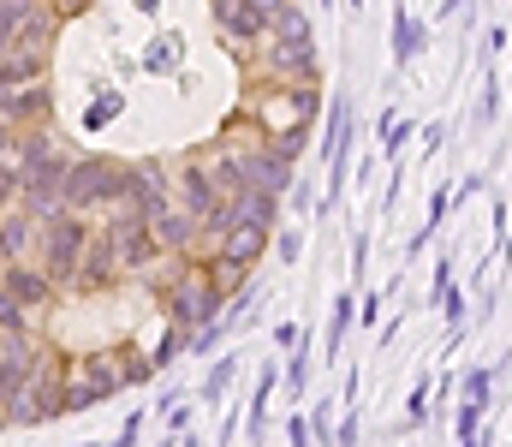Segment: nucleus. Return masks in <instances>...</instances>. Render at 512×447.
Returning <instances> with one entry per match:
<instances>
[{
    "label": "nucleus",
    "mask_w": 512,
    "mask_h": 447,
    "mask_svg": "<svg viewBox=\"0 0 512 447\" xmlns=\"http://www.w3.org/2000/svg\"><path fill=\"white\" fill-rule=\"evenodd\" d=\"M126 203V161L114 155H78L66 173V209L90 215V209H114Z\"/></svg>",
    "instance_id": "1"
},
{
    "label": "nucleus",
    "mask_w": 512,
    "mask_h": 447,
    "mask_svg": "<svg viewBox=\"0 0 512 447\" xmlns=\"http://www.w3.org/2000/svg\"><path fill=\"white\" fill-rule=\"evenodd\" d=\"M161 310H167V322H173V328L197 334L203 322H221V310H227V293L209 281V263H197V269H179V281L167 287Z\"/></svg>",
    "instance_id": "2"
},
{
    "label": "nucleus",
    "mask_w": 512,
    "mask_h": 447,
    "mask_svg": "<svg viewBox=\"0 0 512 447\" xmlns=\"http://www.w3.org/2000/svg\"><path fill=\"white\" fill-rule=\"evenodd\" d=\"M90 215L78 209H60L54 221H42V269L54 275V287H78V263L90 251Z\"/></svg>",
    "instance_id": "3"
},
{
    "label": "nucleus",
    "mask_w": 512,
    "mask_h": 447,
    "mask_svg": "<svg viewBox=\"0 0 512 447\" xmlns=\"http://www.w3.org/2000/svg\"><path fill=\"white\" fill-rule=\"evenodd\" d=\"M322 155H328V197H322V209H328L346 191V173H352V96L346 90L328 108V144H322Z\"/></svg>",
    "instance_id": "4"
},
{
    "label": "nucleus",
    "mask_w": 512,
    "mask_h": 447,
    "mask_svg": "<svg viewBox=\"0 0 512 447\" xmlns=\"http://www.w3.org/2000/svg\"><path fill=\"white\" fill-rule=\"evenodd\" d=\"M209 12L227 42H245V48L268 42V0H209Z\"/></svg>",
    "instance_id": "5"
},
{
    "label": "nucleus",
    "mask_w": 512,
    "mask_h": 447,
    "mask_svg": "<svg viewBox=\"0 0 512 447\" xmlns=\"http://www.w3.org/2000/svg\"><path fill=\"white\" fill-rule=\"evenodd\" d=\"M126 203L143 215V221H155V215H167V209H173L167 173H161L155 161H137V167H126Z\"/></svg>",
    "instance_id": "6"
},
{
    "label": "nucleus",
    "mask_w": 512,
    "mask_h": 447,
    "mask_svg": "<svg viewBox=\"0 0 512 447\" xmlns=\"http://www.w3.org/2000/svg\"><path fill=\"white\" fill-rule=\"evenodd\" d=\"M239 155H245V191H268V197H280V191L298 185V179H292V161H286L280 149L251 144V149H239Z\"/></svg>",
    "instance_id": "7"
},
{
    "label": "nucleus",
    "mask_w": 512,
    "mask_h": 447,
    "mask_svg": "<svg viewBox=\"0 0 512 447\" xmlns=\"http://www.w3.org/2000/svg\"><path fill=\"white\" fill-rule=\"evenodd\" d=\"M173 203H179V209H185V215H191V221L203 227V221H209V215H215V209L227 203V191H221V185L209 179V167H203V161H191V167L179 173V197H173Z\"/></svg>",
    "instance_id": "8"
},
{
    "label": "nucleus",
    "mask_w": 512,
    "mask_h": 447,
    "mask_svg": "<svg viewBox=\"0 0 512 447\" xmlns=\"http://www.w3.org/2000/svg\"><path fill=\"white\" fill-rule=\"evenodd\" d=\"M126 269H120V251H114V233L102 227L96 239H90V251H84V263H78V287L84 293H102V287H114Z\"/></svg>",
    "instance_id": "9"
},
{
    "label": "nucleus",
    "mask_w": 512,
    "mask_h": 447,
    "mask_svg": "<svg viewBox=\"0 0 512 447\" xmlns=\"http://www.w3.org/2000/svg\"><path fill=\"white\" fill-rule=\"evenodd\" d=\"M48 114H54V90H48V84L0 90V120H6V126H42Z\"/></svg>",
    "instance_id": "10"
},
{
    "label": "nucleus",
    "mask_w": 512,
    "mask_h": 447,
    "mask_svg": "<svg viewBox=\"0 0 512 447\" xmlns=\"http://www.w3.org/2000/svg\"><path fill=\"white\" fill-rule=\"evenodd\" d=\"M0 287H6V293L18 298L24 310H42V304L54 298V275H48V269H30V263H6Z\"/></svg>",
    "instance_id": "11"
},
{
    "label": "nucleus",
    "mask_w": 512,
    "mask_h": 447,
    "mask_svg": "<svg viewBox=\"0 0 512 447\" xmlns=\"http://www.w3.org/2000/svg\"><path fill=\"white\" fill-rule=\"evenodd\" d=\"M435 304H441V322L453 328L447 346H459V328H465V293L453 287V263H447V257H435Z\"/></svg>",
    "instance_id": "12"
},
{
    "label": "nucleus",
    "mask_w": 512,
    "mask_h": 447,
    "mask_svg": "<svg viewBox=\"0 0 512 447\" xmlns=\"http://www.w3.org/2000/svg\"><path fill=\"white\" fill-rule=\"evenodd\" d=\"M42 221L18 203V209H0V257L6 263H24V251H30V233H36Z\"/></svg>",
    "instance_id": "13"
},
{
    "label": "nucleus",
    "mask_w": 512,
    "mask_h": 447,
    "mask_svg": "<svg viewBox=\"0 0 512 447\" xmlns=\"http://www.w3.org/2000/svg\"><path fill=\"white\" fill-rule=\"evenodd\" d=\"M268 239H274V233H262V227H227L215 251H221L227 263H239V269H256L262 251H268Z\"/></svg>",
    "instance_id": "14"
},
{
    "label": "nucleus",
    "mask_w": 512,
    "mask_h": 447,
    "mask_svg": "<svg viewBox=\"0 0 512 447\" xmlns=\"http://www.w3.org/2000/svg\"><path fill=\"white\" fill-rule=\"evenodd\" d=\"M42 66H48V54H30V48H6V54H0V90H24V84H42Z\"/></svg>",
    "instance_id": "15"
},
{
    "label": "nucleus",
    "mask_w": 512,
    "mask_h": 447,
    "mask_svg": "<svg viewBox=\"0 0 512 447\" xmlns=\"http://www.w3.org/2000/svg\"><path fill=\"white\" fill-rule=\"evenodd\" d=\"M149 227H155V239H161V251H173V257H185V251H191V239H197V221H191V215H185L179 203H173L167 215H155Z\"/></svg>",
    "instance_id": "16"
},
{
    "label": "nucleus",
    "mask_w": 512,
    "mask_h": 447,
    "mask_svg": "<svg viewBox=\"0 0 512 447\" xmlns=\"http://www.w3.org/2000/svg\"><path fill=\"white\" fill-rule=\"evenodd\" d=\"M352 322H358V298H352V287H340V298L328 304V364H340V346H346Z\"/></svg>",
    "instance_id": "17"
},
{
    "label": "nucleus",
    "mask_w": 512,
    "mask_h": 447,
    "mask_svg": "<svg viewBox=\"0 0 512 447\" xmlns=\"http://www.w3.org/2000/svg\"><path fill=\"white\" fill-rule=\"evenodd\" d=\"M423 36H429V30H423L405 6H393V66H411V60L423 54Z\"/></svg>",
    "instance_id": "18"
},
{
    "label": "nucleus",
    "mask_w": 512,
    "mask_h": 447,
    "mask_svg": "<svg viewBox=\"0 0 512 447\" xmlns=\"http://www.w3.org/2000/svg\"><path fill=\"white\" fill-rule=\"evenodd\" d=\"M203 167H209V179H215L227 197H233V191H245V155H239V149L221 144L215 155H209V161H203Z\"/></svg>",
    "instance_id": "19"
},
{
    "label": "nucleus",
    "mask_w": 512,
    "mask_h": 447,
    "mask_svg": "<svg viewBox=\"0 0 512 447\" xmlns=\"http://www.w3.org/2000/svg\"><path fill=\"white\" fill-rule=\"evenodd\" d=\"M495 376H501V364H471V370L459 376V394L477 400V406H495Z\"/></svg>",
    "instance_id": "20"
},
{
    "label": "nucleus",
    "mask_w": 512,
    "mask_h": 447,
    "mask_svg": "<svg viewBox=\"0 0 512 447\" xmlns=\"http://www.w3.org/2000/svg\"><path fill=\"white\" fill-rule=\"evenodd\" d=\"M274 388H280V370H274V364H262V376H256V388H251V412H245L251 436L262 430V418H268V400H274Z\"/></svg>",
    "instance_id": "21"
},
{
    "label": "nucleus",
    "mask_w": 512,
    "mask_h": 447,
    "mask_svg": "<svg viewBox=\"0 0 512 447\" xmlns=\"http://www.w3.org/2000/svg\"><path fill=\"white\" fill-rule=\"evenodd\" d=\"M120 376H126V388H149L161 370H155V358H149V352H137V346H120Z\"/></svg>",
    "instance_id": "22"
},
{
    "label": "nucleus",
    "mask_w": 512,
    "mask_h": 447,
    "mask_svg": "<svg viewBox=\"0 0 512 447\" xmlns=\"http://www.w3.org/2000/svg\"><path fill=\"white\" fill-rule=\"evenodd\" d=\"M0 203H6V209L24 203V161H18V149L0 155Z\"/></svg>",
    "instance_id": "23"
},
{
    "label": "nucleus",
    "mask_w": 512,
    "mask_h": 447,
    "mask_svg": "<svg viewBox=\"0 0 512 447\" xmlns=\"http://www.w3.org/2000/svg\"><path fill=\"white\" fill-rule=\"evenodd\" d=\"M30 12H36V0H0V54H6L12 36L30 24Z\"/></svg>",
    "instance_id": "24"
},
{
    "label": "nucleus",
    "mask_w": 512,
    "mask_h": 447,
    "mask_svg": "<svg viewBox=\"0 0 512 447\" xmlns=\"http://www.w3.org/2000/svg\"><path fill=\"white\" fill-rule=\"evenodd\" d=\"M233 376H239V358H215V370H209V382L197 388V400H227V388H233Z\"/></svg>",
    "instance_id": "25"
},
{
    "label": "nucleus",
    "mask_w": 512,
    "mask_h": 447,
    "mask_svg": "<svg viewBox=\"0 0 512 447\" xmlns=\"http://www.w3.org/2000/svg\"><path fill=\"white\" fill-rule=\"evenodd\" d=\"M48 36H54V18H42V12H30V24L12 36V48H30V54H48Z\"/></svg>",
    "instance_id": "26"
},
{
    "label": "nucleus",
    "mask_w": 512,
    "mask_h": 447,
    "mask_svg": "<svg viewBox=\"0 0 512 447\" xmlns=\"http://www.w3.org/2000/svg\"><path fill=\"white\" fill-rule=\"evenodd\" d=\"M483 412H489V406L459 400V418H453V436H459V447H477V424H483Z\"/></svg>",
    "instance_id": "27"
},
{
    "label": "nucleus",
    "mask_w": 512,
    "mask_h": 447,
    "mask_svg": "<svg viewBox=\"0 0 512 447\" xmlns=\"http://www.w3.org/2000/svg\"><path fill=\"white\" fill-rule=\"evenodd\" d=\"M417 138V120H405V114H393V120H382V155H399V149Z\"/></svg>",
    "instance_id": "28"
},
{
    "label": "nucleus",
    "mask_w": 512,
    "mask_h": 447,
    "mask_svg": "<svg viewBox=\"0 0 512 447\" xmlns=\"http://www.w3.org/2000/svg\"><path fill=\"white\" fill-rule=\"evenodd\" d=\"M501 120V78L495 72H483V102H477V132L483 126H495Z\"/></svg>",
    "instance_id": "29"
},
{
    "label": "nucleus",
    "mask_w": 512,
    "mask_h": 447,
    "mask_svg": "<svg viewBox=\"0 0 512 447\" xmlns=\"http://www.w3.org/2000/svg\"><path fill=\"white\" fill-rule=\"evenodd\" d=\"M280 382H286L292 394H304V382H310V340H298V346H292V364L280 370Z\"/></svg>",
    "instance_id": "30"
},
{
    "label": "nucleus",
    "mask_w": 512,
    "mask_h": 447,
    "mask_svg": "<svg viewBox=\"0 0 512 447\" xmlns=\"http://www.w3.org/2000/svg\"><path fill=\"white\" fill-rule=\"evenodd\" d=\"M0 334H30V310L0 287Z\"/></svg>",
    "instance_id": "31"
},
{
    "label": "nucleus",
    "mask_w": 512,
    "mask_h": 447,
    "mask_svg": "<svg viewBox=\"0 0 512 447\" xmlns=\"http://www.w3.org/2000/svg\"><path fill=\"white\" fill-rule=\"evenodd\" d=\"M221 340H227V322H203V328L191 334V346H185V352H191V358H209Z\"/></svg>",
    "instance_id": "32"
},
{
    "label": "nucleus",
    "mask_w": 512,
    "mask_h": 447,
    "mask_svg": "<svg viewBox=\"0 0 512 447\" xmlns=\"http://www.w3.org/2000/svg\"><path fill=\"white\" fill-rule=\"evenodd\" d=\"M429 382H435V376H417L411 406H405V430H423V418H429Z\"/></svg>",
    "instance_id": "33"
},
{
    "label": "nucleus",
    "mask_w": 512,
    "mask_h": 447,
    "mask_svg": "<svg viewBox=\"0 0 512 447\" xmlns=\"http://www.w3.org/2000/svg\"><path fill=\"white\" fill-rule=\"evenodd\" d=\"M304 144H310V126H286L280 138H268V149H280L286 161H298V155H304Z\"/></svg>",
    "instance_id": "34"
},
{
    "label": "nucleus",
    "mask_w": 512,
    "mask_h": 447,
    "mask_svg": "<svg viewBox=\"0 0 512 447\" xmlns=\"http://www.w3.org/2000/svg\"><path fill=\"white\" fill-rule=\"evenodd\" d=\"M310 436H316V447L340 442V430H334V406H316V412H310Z\"/></svg>",
    "instance_id": "35"
},
{
    "label": "nucleus",
    "mask_w": 512,
    "mask_h": 447,
    "mask_svg": "<svg viewBox=\"0 0 512 447\" xmlns=\"http://www.w3.org/2000/svg\"><path fill=\"white\" fill-rule=\"evenodd\" d=\"M286 442H292V447H316V436H310V418H298V412H292V418H286Z\"/></svg>",
    "instance_id": "36"
},
{
    "label": "nucleus",
    "mask_w": 512,
    "mask_h": 447,
    "mask_svg": "<svg viewBox=\"0 0 512 447\" xmlns=\"http://www.w3.org/2000/svg\"><path fill=\"white\" fill-rule=\"evenodd\" d=\"M447 209H453V191H441V185H435V197H429V227H441V221H447Z\"/></svg>",
    "instance_id": "37"
},
{
    "label": "nucleus",
    "mask_w": 512,
    "mask_h": 447,
    "mask_svg": "<svg viewBox=\"0 0 512 447\" xmlns=\"http://www.w3.org/2000/svg\"><path fill=\"white\" fill-rule=\"evenodd\" d=\"M274 239H280L274 251H280L286 263H298V257H304V233H274Z\"/></svg>",
    "instance_id": "38"
},
{
    "label": "nucleus",
    "mask_w": 512,
    "mask_h": 447,
    "mask_svg": "<svg viewBox=\"0 0 512 447\" xmlns=\"http://www.w3.org/2000/svg\"><path fill=\"white\" fill-rule=\"evenodd\" d=\"M298 340H304V334H298V322H280V328H274V346H280V352H292Z\"/></svg>",
    "instance_id": "39"
},
{
    "label": "nucleus",
    "mask_w": 512,
    "mask_h": 447,
    "mask_svg": "<svg viewBox=\"0 0 512 447\" xmlns=\"http://www.w3.org/2000/svg\"><path fill=\"white\" fill-rule=\"evenodd\" d=\"M334 447H358V412H346V424H340V442Z\"/></svg>",
    "instance_id": "40"
},
{
    "label": "nucleus",
    "mask_w": 512,
    "mask_h": 447,
    "mask_svg": "<svg viewBox=\"0 0 512 447\" xmlns=\"http://www.w3.org/2000/svg\"><path fill=\"white\" fill-rule=\"evenodd\" d=\"M483 42H489V48H483V54H489V60H495V54H501V48H507V30H501V24H489V36H483Z\"/></svg>",
    "instance_id": "41"
},
{
    "label": "nucleus",
    "mask_w": 512,
    "mask_h": 447,
    "mask_svg": "<svg viewBox=\"0 0 512 447\" xmlns=\"http://www.w3.org/2000/svg\"><path fill=\"white\" fill-rule=\"evenodd\" d=\"M364 263H370V239H358V245H352V275H364Z\"/></svg>",
    "instance_id": "42"
},
{
    "label": "nucleus",
    "mask_w": 512,
    "mask_h": 447,
    "mask_svg": "<svg viewBox=\"0 0 512 447\" xmlns=\"http://www.w3.org/2000/svg\"><path fill=\"white\" fill-rule=\"evenodd\" d=\"M465 6H471V0H441V6H435V24H447V18H453V12H465Z\"/></svg>",
    "instance_id": "43"
},
{
    "label": "nucleus",
    "mask_w": 512,
    "mask_h": 447,
    "mask_svg": "<svg viewBox=\"0 0 512 447\" xmlns=\"http://www.w3.org/2000/svg\"><path fill=\"white\" fill-rule=\"evenodd\" d=\"M137 436H143V418H131L126 430H120V442H114V447H137Z\"/></svg>",
    "instance_id": "44"
},
{
    "label": "nucleus",
    "mask_w": 512,
    "mask_h": 447,
    "mask_svg": "<svg viewBox=\"0 0 512 447\" xmlns=\"http://www.w3.org/2000/svg\"><path fill=\"white\" fill-rule=\"evenodd\" d=\"M12 149H18V132H12V126L0 120V155H12Z\"/></svg>",
    "instance_id": "45"
},
{
    "label": "nucleus",
    "mask_w": 512,
    "mask_h": 447,
    "mask_svg": "<svg viewBox=\"0 0 512 447\" xmlns=\"http://www.w3.org/2000/svg\"><path fill=\"white\" fill-rule=\"evenodd\" d=\"M84 6H90V0H54V12H66V18H72V12H84Z\"/></svg>",
    "instance_id": "46"
}]
</instances>
